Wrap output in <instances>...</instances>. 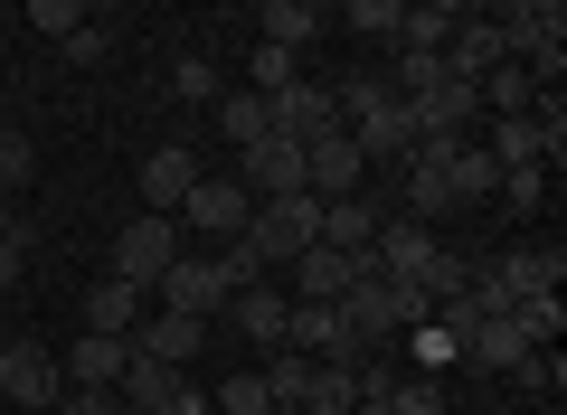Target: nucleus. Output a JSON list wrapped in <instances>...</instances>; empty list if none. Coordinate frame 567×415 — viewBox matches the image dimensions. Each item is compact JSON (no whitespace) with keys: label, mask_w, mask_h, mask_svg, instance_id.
<instances>
[{"label":"nucleus","mask_w":567,"mask_h":415,"mask_svg":"<svg viewBox=\"0 0 567 415\" xmlns=\"http://www.w3.org/2000/svg\"><path fill=\"white\" fill-rule=\"evenodd\" d=\"M331 312L350 321V340H360V359H369V350H388V340H406V331H425V321H435V302H425L416 283H388L379 264H369V274L350 283V293L331 302Z\"/></svg>","instance_id":"obj_1"},{"label":"nucleus","mask_w":567,"mask_h":415,"mask_svg":"<svg viewBox=\"0 0 567 415\" xmlns=\"http://www.w3.org/2000/svg\"><path fill=\"white\" fill-rule=\"evenodd\" d=\"M331 104H341V133L360 142L369 170H379V160H406V152H416V114L388 95V76H350V85H331Z\"/></svg>","instance_id":"obj_2"},{"label":"nucleus","mask_w":567,"mask_h":415,"mask_svg":"<svg viewBox=\"0 0 567 415\" xmlns=\"http://www.w3.org/2000/svg\"><path fill=\"white\" fill-rule=\"evenodd\" d=\"M492 29H502V58L529 66L539 85H558V58H567V10L558 0H511V10H483Z\"/></svg>","instance_id":"obj_3"},{"label":"nucleus","mask_w":567,"mask_h":415,"mask_svg":"<svg viewBox=\"0 0 567 415\" xmlns=\"http://www.w3.org/2000/svg\"><path fill=\"white\" fill-rule=\"evenodd\" d=\"M246 246H256L265 264H293L322 246V198H265L256 218H246Z\"/></svg>","instance_id":"obj_4"},{"label":"nucleus","mask_w":567,"mask_h":415,"mask_svg":"<svg viewBox=\"0 0 567 415\" xmlns=\"http://www.w3.org/2000/svg\"><path fill=\"white\" fill-rule=\"evenodd\" d=\"M227 302H237L227 264H218V256H199V246H181V264L162 274V312H189V321H208V331H218Z\"/></svg>","instance_id":"obj_5"},{"label":"nucleus","mask_w":567,"mask_h":415,"mask_svg":"<svg viewBox=\"0 0 567 415\" xmlns=\"http://www.w3.org/2000/svg\"><path fill=\"white\" fill-rule=\"evenodd\" d=\"M171 264H181V227L171 218H152V208H142L133 227H123L114 237V264H104V274H123V283H142V293H162V274Z\"/></svg>","instance_id":"obj_6"},{"label":"nucleus","mask_w":567,"mask_h":415,"mask_svg":"<svg viewBox=\"0 0 567 415\" xmlns=\"http://www.w3.org/2000/svg\"><path fill=\"white\" fill-rule=\"evenodd\" d=\"M58 396H66V369H58V350H39V340H10V350H0V406L48 415Z\"/></svg>","instance_id":"obj_7"},{"label":"nucleus","mask_w":567,"mask_h":415,"mask_svg":"<svg viewBox=\"0 0 567 415\" xmlns=\"http://www.w3.org/2000/svg\"><path fill=\"white\" fill-rule=\"evenodd\" d=\"M265 123H275V142H322V133H341V104H331V85H312V76H293L284 95H265Z\"/></svg>","instance_id":"obj_8"},{"label":"nucleus","mask_w":567,"mask_h":415,"mask_svg":"<svg viewBox=\"0 0 567 415\" xmlns=\"http://www.w3.org/2000/svg\"><path fill=\"white\" fill-rule=\"evenodd\" d=\"M284 350L322 359V369H360V340H350V321L331 312V302H293V312H284Z\"/></svg>","instance_id":"obj_9"},{"label":"nucleus","mask_w":567,"mask_h":415,"mask_svg":"<svg viewBox=\"0 0 567 415\" xmlns=\"http://www.w3.org/2000/svg\"><path fill=\"white\" fill-rule=\"evenodd\" d=\"M246 218H256V198H246L237 179H208V170H199V189L181 198V218H171V227H199V237L227 246V237H246Z\"/></svg>","instance_id":"obj_10"},{"label":"nucleus","mask_w":567,"mask_h":415,"mask_svg":"<svg viewBox=\"0 0 567 415\" xmlns=\"http://www.w3.org/2000/svg\"><path fill=\"white\" fill-rule=\"evenodd\" d=\"M114 396H123L133 415H199V387H189V369H162V359H133Z\"/></svg>","instance_id":"obj_11"},{"label":"nucleus","mask_w":567,"mask_h":415,"mask_svg":"<svg viewBox=\"0 0 567 415\" xmlns=\"http://www.w3.org/2000/svg\"><path fill=\"white\" fill-rule=\"evenodd\" d=\"M303 189L322 198V208H331V198H360V189H369V160H360V142H350V133H322V142L303 152Z\"/></svg>","instance_id":"obj_12"},{"label":"nucleus","mask_w":567,"mask_h":415,"mask_svg":"<svg viewBox=\"0 0 567 415\" xmlns=\"http://www.w3.org/2000/svg\"><path fill=\"white\" fill-rule=\"evenodd\" d=\"M237 189L256 198V208H265V198H312V189H303V142H275V133H265L256 152H246V179H237Z\"/></svg>","instance_id":"obj_13"},{"label":"nucleus","mask_w":567,"mask_h":415,"mask_svg":"<svg viewBox=\"0 0 567 415\" xmlns=\"http://www.w3.org/2000/svg\"><path fill=\"white\" fill-rule=\"evenodd\" d=\"M189 189H199V152H189V142H162V152L142 160V208H152V218H181Z\"/></svg>","instance_id":"obj_14"},{"label":"nucleus","mask_w":567,"mask_h":415,"mask_svg":"<svg viewBox=\"0 0 567 415\" xmlns=\"http://www.w3.org/2000/svg\"><path fill=\"white\" fill-rule=\"evenodd\" d=\"M492 274H502L511 312H520V302H548V293H558L567 256H558V246H511V256H492Z\"/></svg>","instance_id":"obj_15"},{"label":"nucleus","mask_w":567,"mask_h":415,"mask_svg":"<svg viewBox=\"0 0 567 415\" xmlns=\"http://www.w3.org/2000/svg\"><path fill=\"white\" fill-rule=\"evenodd\" d=\"M369 264H379L388 283H416L425 264H435V227H416V218H379V246H369Z\"/></svg>","instance_id":"obj_16"},{"label":"nucleus","mask_w":567,"mask_h":415,"mask_svg":"<svg viewBox=\"0 0 567 415\" xmlns=\"http://www.w3.org/2000/svg\"><path fill=\"white\" fill-rule=\"evenodd\" d=\"M199 340H208V321H189V312H142L133 321V359H162V369H189Z\"/></svg>","instance_id":"obj_17"},{"label":"nucleus","mask_w":567,"mask_h":415,"mask_svg":"<svg viewBox=\"0 0 567 415\" xmlns=\"http://www.w3.org/2000/svg\"><path fill=\"white\" fill-rule=\"evenodd\" d=\"M284 312H293V302H284L275 283H246V293L227 302L218 321H237V331H246V350H265V359H275V350H284Z\"/></svg>","instance_id":"obj_18"},{"label":"nucleus","mask_w":567,"mask_h":415,"mask_svg":"<svg viewBox=\"0 0 567 415\" xmlns=\"http://www.w3.org/2000/svg\"><path fill=\"white\" fill-rule=\"evenodd\" d=\"M379 218H388V208H379V198H331V208H322V246H331V256H369V246H379Z\"/></svg>","instance_id":"obj_19"},{"label":"nucleus","mask_w":567,"mask_h":415,"mask_svg":"<svg viewBox=\"0 0 567 415\" xmlns=\"http://www.w3.org/2000/svg\"><path fill=\"white\" fill-rule=\"evenodd\" d=\"M66 369V387H123V369H133V340H104V331H85L76 350L58 359Z\"/></svg>","instance_id":"obj_20"},{"label":"nucleus","mask_w":567,"mask_h":415,"mask_svg":"<svg viewBox=\"0 0 567 415\" xmlns=\"http://www.w3.org/2000/svg\"><path fill=\"white\" fill-rule=\"evenodd\" d=\"M142 312H152V293H142V283H123V274H104L95 293H85V331H104V340H133Z\"/></svg>","instance_id":"obj_21"},{"label":"nucleus","mask_w":567,"mask_h":415,"mask_svg":"<svg viewBox=\"0 0 567 415\" xmlns=\"http://www.w3.org/2000/svg\"><path fill=\"white\" fill-rule=\"evenodd\" d=\"M246 20H256V39H265V48H293V58H303V48L322 39L331 10H312V0H265V10H246Z\"/></svg>","instance_id":"obj_22"},{"label":"nucleus","mask_w":567,"mask_h":415,"mask_svg":"<svg viewBox=\"0 0 567 415\" xmlns=\"http://www.w3.org/2000/svg\"><path fill=\"white\" fill-rule=\"evenodd\" d=\"M360 274H369V256H331V246L293 256V283H303V302H341V293H350Z\"/></svg>","instance_id":"obj_23"},{"label":"nucleus","mask_w":567,"mask_h":415,"mask_svg":"<svg viewBox=\"0 0 567 415\" xmlns=\"http://www.w3.org/2000/svg\"><path fill=\"white\" fill-rule=\"evenodd\" d=\"M473 264H483V256H454V246H435V264H425V274H416V293L435 302V312H445V302H464Z\"/></svg>","instance_id":"obj_24"},{"label":"nucleus","mask_w":567,"mask_h":415,"mask_svg":"<svg viewBox=\"0 0 567 415\" xmlns=\"http://www.w3.org/2000/svg\"><path fill=\"white\" fill-rule=\"evenodd\" d=\"M350 406H360V369H322V359H312L303 415H350Z\"/></svg>","instance_id":"obj_25"},{"label":"nucleus","mask_w":567,"mask_h":415,"mask_svg":"<svg viewBox=\"0 0 567 415\" xmlns=\"http://www.w3.org/2000/svg\"><path fill=\"white\" fill-rule=\"evenodd\" d=\"M303 76V58H293V48H246V95H284V85Z\"/></svg>","instance_id":"obj_26"},{"label":"nucleus","mask_w":567,"mask_h":415,"mask_svg":"<svg viewBox=\"0 0 567 415\" xmlns=\"http://www.w3.org/2000/svg\"><path fill=\"white\" fill-rule=\"evenodd\" d=\"M218 123H227V142H237V152H256V142L275 133V123H265V95H246V85H237V95H218Z\"/></svg>","instance_id":"obj_27"},{"label":"nucleus","mask_w":567,"mask_h":415,"mask_svg":"<svg viewBox=\"0 0 567 415\" xmlns=\"http://www.w3.org/2000/svg\"><path fill=\"white\" fill-rule=\"evenodd\" d=\"M85 20H95V10H85V0H29V10H20V29H39V39H58V48L76 39Z\"/></svg>","instance_id":"obj_28"},{"label":"nucleus","mask_w":567,"mask_h":415,"mask_svg":"<svg viewBox=\"0 0 567 415\" xmlns=\"http://www.w3.org/2000/svg\"><path fill=\"white\" fill-rule=\"evenodd\" d=\"M341 29H360V39H398V20H406V0H350V10H331Z\"/></svg>","instance_id":"obj_29"},{"label":"nucleus","mask_w":567,"mask_h":415,"mask_svg":"<svg viewBox=\"0 0 567 415\" xmlns=\"http://www.w3.org/2000/svg\"><path fill=\"white\" fill-rule=\"evenodd\" d=\"M208 415H275V396H265V377H256V369H237V377L218 387V406H208Z\"/></svg>","instance_id":"obj_30"},{"label":"nucleus","mask_w":567,"mask_h":415,"mask_svg":"<svg viewBox=\"0 0 567 415\" xmlns=\"http://www.w3.org/2000/svg\"><path fill=\"white\" fill-rule=\"evenodd\" d=\"M511 387H520V396H558V387H567V369H558V350H529L520 369H511Z\"/></svg>","instance_id":"obj_31"},{"label":"nucleus","mask_w":567,"mask_h":415,"mask_svg":"<svg viewBox=\"0 0 567 415\" xmlns=\"http://www.w3.org/2000/svg\"><path fill=\"white\" fill-rule=\"evenodd\" d=\"M171 95H181V104H218V66H208V58H181V66H171Z\"/></svg>","instance_id":"obj_32"},{"label":"nucleus","mask_w":567,"mask_h":415,"mask_svg":"<svg viewBox=\"0 0 567 415\" xmlns=\"http://www.w3.org/2000/svg\"><path fill=\"white\" fill-rule=\"evenodd\" d=\"M29 170H39L29 133H0V198H10V189H29Z\"/></svg>","instance_id":"obj_33"},{"label":"nucleus","mask_w":567,"mask_h":415,"mask_svg":"<svg viewBox=\"0 0 567 415\" xmlns=\"http://www.w3.org/2000/svg\"><path fill=\"white\" fill-rule=\"evenodd\" d=\"M48 415H123V396H114V387H66Z\"/></svg>","instance_id":"obj_34"},{"label":"nucleus","mask_w":567,"mask_h":415,"mask_svg":"<svg viewBox=\"0 0 567 415\" xmlns=\"http://www.w3.org/2000/svg\"><path fill=\"white\" fill-rule=\"evenodd\" d=\"M104 48H114V29H104V20H85V29H76V39H66V58H76V66H95V58H104Z\"/></svg>","instance_id":"obj_35"},{"label":"nucleus","mask_w":567,"mask_h":415,"mask_svg":"<svg viewBox=\"0 0 567 415\" xmlns=\"http://www.w3.org/2000/svg\"><path fill=\"white\" fill-rule=\"evenodd\" d=\"M20 264H29V227H20V237H0V293L20 283Z\"/></svg>","instance_id":"obj_36"},{"label":"nucleus","mask_w":567,"mask_h":415,"mask_svg":"<svg viewBox=\"0 0 567 415\" xmlns=\"http://www.w3.org/2000/svg\"><path fill=\"white\" fill-rule=\"evenodd\" d=\"M0 237H20V208H10V198H0Z\"/></svg>","instance_id":"obj_37"}]
</instances>
